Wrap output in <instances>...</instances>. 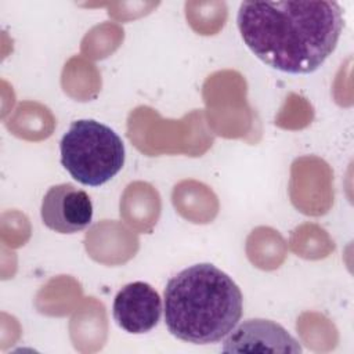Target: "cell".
I'll return each mask as SVG.
<instances>
[{
	"label": "cell",
	"instance_id": "cell-1",
	"mask_svg": "<svg viewBox=\"0 0 354 354\" xmlns=\"http://www.w3.org/2000/svg\"><path fill=\"white\" fill-rule=\"evenodd\" d=\"M236 25L260 61L285 73L307 75L335 51L344 17L330 0L243 1Z\"/></svg>",
	"mask_w": 354,
	"mask_h": 354
},
{
	"label": "cell",
	"instance_id": "cell-2",
	"mask_svg": "<svg viewBox=\"0 0 354 354\" xmlns=\"http://www.w3.org/2000/svg\"><path fill=\"white\" fill-rule=\"evenodd\" d=\"M242 310L243 299L238 285L210 263L181 270L167 281L163 292L169 332L194 344L224 339L238 325Z\"/></svg>",
	"mask_w": 354,
	"mask_h": 354
},
{
	"label": "cell",
	"instance_id": "cell-3",
	"mask_svg": "<svg viewBox=\"0 0 354 354\" xmlns=\"http://www.w3.org/2000/svg\"><path fill=\"white\" fill-rule=\"evenodd\" d=\"M61 163L80 184L100 187L124 165V144L106 124L94 119L73 122L59 142Z\"/></svg>",
	"mask_w": 354,
	"mask_h": 354
},
{
	"label": "cell",
	"instance_id": "cell-4",
	"mask_svg": "<svg viewBox=\"0 0 354 354\" xmlns=\"http://www.w3.org/2000/svg\"><path fill=\"white\" fill-rule=\"evenodd\" d=\"M40 216L47 228L59 234H73L90 225L93 203L90 196L73 184H57L46 192Z\"/></svg>",
	"mask_w": 354,
	"mask_h": 354
},
{
	"label": "cell",
	"instance_id": "cell-5",
	"mask_svg": "<svg viewBox=\"0 0 354 354\" xmlns=\"http://www.w3.org/2000/svg\"><path fill=\"white\" fill-rule=\"evenodd\" d=\"M162 299L147 282L124 285L115 296L112 315L119 328L140 335L153 329L162 315Z\"/></svg>",
	"mask_w": 354,
	"mask_h": 354
},
{
	"label": "cell",
	"instance_id": "cell-6",
	"mask_svg": "<svg viewBox=\"0 0 354 354\" xmlns=\"http://www.w3.org/2000/svg\"><path fill=\"white\" fill-rule=\"evenodd\" d=\"M224 353H301L299 342L270 319H246L235 326L223 344Z\"/></svg>",
	"mask_w": 354,
	"mask_h": 354
}]
</instances>
